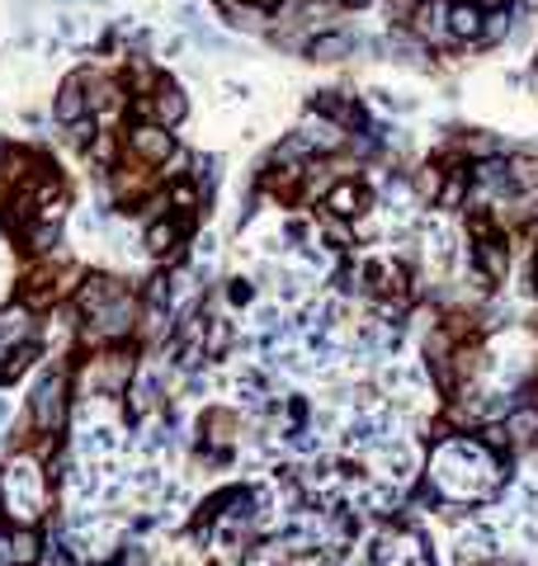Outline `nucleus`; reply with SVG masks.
Segmentation results:
<instances>
[{
  "label": "nucleus",
  "instance_id": "obj_1",
  "mask_svg": "<svg viewBox=\"0 0 538 566\" xmlns=\"http://www.w3.org/2000/svg\"><path fill=\"white\" fill-rule=\"evenodd\" d=\"M47 472L34 453H10L0 463V514L5 524H43L47 519V500H53V486H47Z\"/></svg>",
  "mask_w": 538,
  "mask_h": 566
},
{
  "label": "nucleus",
  "instance_id": "obj_2",
  "mask_svg": "<svg viewBox=\"0 0 538 566\" xmlns=\"http://www.w3.org/2000/svg\"><path fill=\"white\" fill-rule=\"evenodd\" d=\"M359 293L383 312H406L416 303V270L402 256H369L359 264Z\"/></svg>",
  "mask_w": 538,
  "mask_h": 566
},
{
  "label": "nucleus",
  "instance_id": "obj_3",
  "mask_svg": "<svg viewBox=\"0 0 538 566\" xmlns=\"http://www.w3.org/2000/svg\"><path fill=\"white\" fill-rule=\"evenodd\" d=\"M71 369H47L38 377L34 397H29V420H34V430H53V434H67V406H71Z\"/></svg>",
  "mask_w": 538,
  "mask_h": 566
},
{
  "label": "nucleus",
  "instance_id": "obj_4",
  "mask_svg": "<svg viewBox=\"0 0 538 566\" xmlns=\"http://www.w3.org/2000/svg\"><path fill=\"white\" fill-rule=\"evenodd\" d=\"M307 161H265L256 176V194H265L274 208H307Z\"/></svg>",
  "mask_w": 538,
  "mask_h": 566
},
{
  "label": "nucleus",
  "instance_id": "obj_5",
  "mask_svg": "<svg viewBox=\"0 0 538 566\" xmlns=\"http://www.w3.org/2000/svg\"><path fill=\"white\" fill-rule=\"evenodd\" d=\"M128 118H156L161 128L176 133L180 123L189 118V90L170 71H161V81L152 86V94H142V100L128 104Z\"/></svg>",
  "mask_w": 538,
  "mask_h": 566
},
{
  "label": "nucleus",
  "instance_id": "obj_6",
  "mask_svg": "<svg viewBox=\"0 0 538 566\" xmlns=\"http://www.w3.org/2000/svg\"><path fill=\"white\" fill-rule=\"evenodd\" d=\"M119 133H123V156H133V161H142V166H156V170H161L180 147L176 133L161 128L156 118H128Z\"/></svg>",
  "mask_w": 538,
  "mask_h": 566
},
{
  "label": "nucleus",
  "instance_id": "obj_7",
  "mask_svg": "<svg viewBox=\"0 0 538 566\" xmlns=\"http://www.w3.org/2000/svg\"><path fill=\"white\" fill-rule=\"evenodd\" d=\"M322 208L345 217V223H363V217L378 208V189L369 180H359V176H345V180H336V184L326 189Z\"/></svg>",
  "mask_w": 538,
  "mask_h": 566
},
{
  "label": "nucleus",
  "instance_id": "obj_8",
  "mask_svg": "<svg viewBox=\"0 0 538 566\" xmlns=\"http://www.w3.org/2000/svg\"><path fill=\"white\" fill-rule=\"evenodd\" d=\"M307 109H316V114L330 118V123H340L350 137L363 128V123H369V109H363V100H359V94H350V90H312Z\"/></svg>",
  "mask_w": 538,
  "mask_h": 566
},
{
  "label": "nucleus",
  "instance_id": "obj_9",
  "mask_svg": "<svg viewBox=\"0 0 538 566\" xmlns=\"http://www.w3.org/2000/svg\"><path fill=\"white\" fill-rule=\"evenodd\" d=\"M47 543L38 524H5L0 529V562L5 566H43Z\"/></svg>",
  "mask_w": 538,
  "mask_h": 566
},
{
  "label": "nucleus",
  "instance_id": "obj_10",
  "mask_svg": "<svg viewBox=\"0 0 538 566\" xmlns=\"http://www.w3.org/2000/svg\"><path fill=\"white\" fill-rule=\"evenodd\" d=\"M217 20H223L232 34H256V38H269L274 29V10L256 5V0H217Z\"/></svg>",
  "mask_w": 538,
  "mask_h": 566
},
{
  "label": "nucleus",
  "instance_id": "obj_11",
  "mask_svg": "<svg viewBox=\"0 0 538 566\" xmlns=\"http://www.w3.org/2000/svg\"><path fill=\"white\" fill-rule=\"evenodd\" d=\"M472 264H478V270L492 283H505V279H511V264H515L511 236L496 231V236H486V241H472Z\"/></svg>",
  "mask_w": 538,
  "mask_h": 566
},
{
  "label": "nucleus",
  "instance_id": "obj_12",
  "mask_svg": "<svg viewBox=\"0 0 538 566\" xmlns=\"http://www.w3.org/2000/svg\"><path fill=\"white\" fill-rule=\"evenodd\" d=\"M53 118H57V128L90 118V100H86V76H81V67H76L71 76H61V86H57V94H53Z\"/></svg>",
  "mask_w": 538,
  "mask_h": 566
},
{
  "label": "nucleus",
  "instance_id": "obj_13",
  "mask_svg": "<svg viewBox=\"0 0 538 566\" xmlns=\"http://www.w3.org/2000/svg\"><path fill=\"white\" fill-rule=\"evenodd\" d=\"M303 57L316 61V67H336V61L355 57V38L345 34V29H322V34H312V38H307Z\"/></svg>",
  "mask_w": 538,
  "mask_h": 566
},
{
  "label": "nucleus",
  "instance_id": "obj_14",
  "mask_svg": "<svg viewBox=\"0 0 538 566\" xmlns=\"http://www.w3.org/2000/svg\"><path fill=\"white\" fill-rule=\"evenodd\" d=\"M312 227H316V236H322V241H326L330 250H340V256H355V246H359V223H345V217L326 213L322 203H316Z\"/></svg>",
  "mask_w": 538,
  "mask_h": 566
},
{
  "label": "nucleus",
  "instance_id": "obj_15",
  "mask_svg": "<svg viewBox=\"0 0 538 566\" xmlns=\"http://www.w3.org/2000/svg\"><path fill=\"white\" fill-rule=\"evenodd\" d=\"M38 359H43V340H38V336H29V340H20V344H10L5 359H0V387L24 383V373H29V369H38Z\"/></svg>",
  "mask_w": 538,
  "mask_h": 566
},
{
  "label": "nucleus",
  "instance_id": "obj_16",
  "mask_svg": "<svg viewBox=\"0 0 538 566\" xmlns=\"http://www.w3.org/2000/svg\"><path fill=\"white\" fill-rule=\"evenodd\" d=\"M505 434H511V444H515V453H529V449H538V406H529V401H515L511 411H505Z\"/></svg>",
  "mask_w": 538,
  "mask_h": 566
},
{
  "label": "nucleus",
  "instance_id": "obj_17",
  "mask_svg": "<svg viewBox=\"0 0 538 566\" xmlns=\"http://www.w3.org/2000/svg\"><path fill=\"white\" fill-rule=\"evenodd\" d=\"M482 24H486V10L478 0H449V38L453 43H478Z\"/></svg>",
  "mask_w": 538,
  "mask_h": 566
},
{
  "label": "nucleus",
  "instance_id": "obj_18",
  "mask_svg": "<svg viewBox=\"0 0 538 566\" xmlns=\"http://www.w3.org/2000/svg\"><path fill=\"white\" fill-rule=\"evenodd\" d=\"M81 156H86V166H90V170L109 176V170L123 161V133H119V128H100V133L90 137V147H86Z\"/></svg>",
  "mask_w": 538,
  "mask_h": 566
},
{
  "label": "nucleus",
  "instance_id": "obj_19",
  "mask_svg": "<svg viewBox=\"0 0 538 566\" xmlns=\"http://www.w3.org/2000/svg\"><path fill=\"white\" fill-rule=\"evenodd\" d=\"M463 231H468V241H486V236H496L501 231V208L496 203H478L472 199L468 208H463Z\"/></svg>",
  "mask_w": 538,
  "mask_h": 566
},
{
  "label": "nucleus",
  "instance_id": "obj_20",
  "mask_svg": "<svg viewBox=\"0 0 538 566\" xmlns=\"http://www.w3.org/2000/svg\"><path fill=\"white\" fill-rule=\"evenodd\" d=\"M505 166H511V189L515 194H538V151L534 147H519L505 156Z\"/></svg>",
  "mask_w": 538,
  "mask_h": 566
},
{
  "label": "nucleus",
  "instance_id": "obj_21",
  "mask_svg": "<svg viewBox=\"0 0 538 566\" xmlns=\"http://www.w3.org/2000/svg\"><path fill=\"white\" fill-rule=\"evenodd\" d=\"M236 344V326L227 317H209V330H203V354H209V364H223Z\"/></svg>",
  "mask_w": 538,
  "mask_h": 566
},
{
  "label": "nucleus",
  "instance_id": "obj_22",
  "mask_svg": "<svg viewBox=\"0 0 538 566\" xmlns=\"http://www.w3.org/2000/svg\"><path fill=\"white\" fill-rule=\"evenodd\" d=\"M505 34H511V14H505V10H486V24H482V34H478V43H472V47L486 53V47H496Z\"/></svg>",
  "mask_w": 538,
  "mask_h": 566
},
{
  "label": "nucleus",
  "instance_id": "obj_23",
  "mask_svg": "<svg viewBox=\"0 0 538 566\" xmlns=\"http://www.w3.org/2000/svg\"><path fill=\"white\" fill-rule=\"evenodd\" d=\"M227 297H232L236 307H250V303H256V283L236 274V279H227Z\"/></svg>",
  "mask_w": 538,
  "mask_h": 566
},
{
  "label": "nucleus",
  "instance_id": "obj_24",
  "mask_svg": "<svg viewBox=\"0 0 538 566\" xmlns=\"http://www.w3.org/2000/svg\"><path fill=\"white\" fill-rule=\"evenodd\" d=\"M519 401H529V406H538V373L529 377V383H525V392H519Z\"/></svg>",
  "mask_w": 538,
  "mask_h": 566
},
{
  "label": "nucleus",
  "instance_id": "obj_25",
  "mask_svg": "<svg viewBox=\"0 0 538 566\" xmlns=\"http://www.w3.org/2000/svg\"><path fill=\"white\" fill-rule=\"evenodd\" d=\"M76 29H81V24H76L71 14H67V20H57V34H61V38H76Z\"/></svg>",
  "mask_w": 538,
  "mask_h": 566
},
{
  "label": "nucleus",
  "instance_id": "obj_26",
  "mask_svg": "<svg viewBox=\"0 0 538 566\" xmlns=\"http://www.w3.org/2000/svg\"><path fill=\"white\" fill-rule=\"evenodd\" d=\"M340 10H363V5H373V0H336Z\"/></svg>",
  "mask_w": 538,
  "mask_h": 566
},
{
  "label": "nucleus",
  "instance_id": "obj_27",
  "mask_svg": "<svg viewBox=\"0 0 538 566\" xmlns=\"http://www.w3.org/2000/svg\"><path fill=\"white\" fill-rule=\"evenodd\" d=\"M529 283H534V297H538V260H534V274H529Z\"/></svg>",
  "mask_w": 538,
  "mask_h": 566
}]
</instances>
